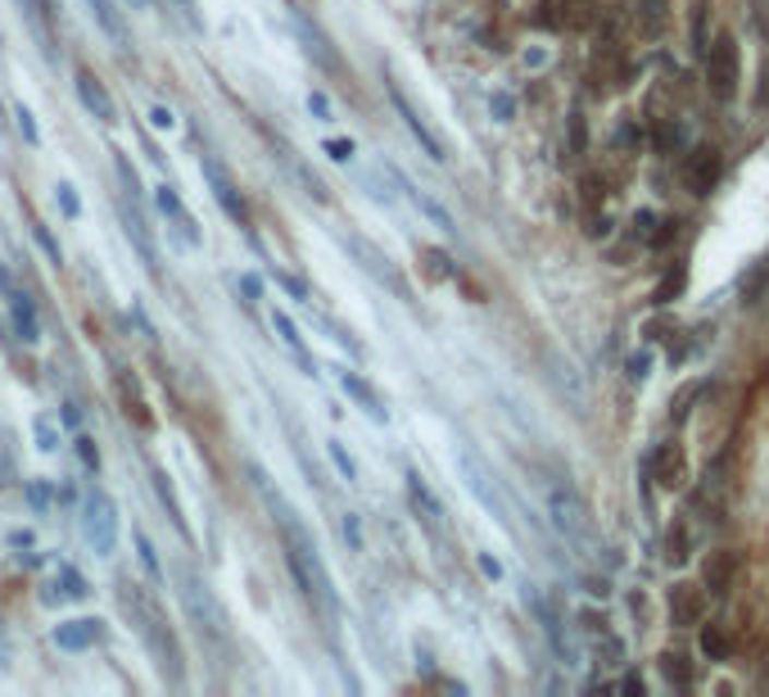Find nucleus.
<instances>
[{
	"label": "nucleus",
	"instance_id": "6ab92c4d",
	"mask_svg": "<svg viewBox=\"0 0 769 697\" xmlns=\"http://www.w3.org/2000/svg\"><path fill=\"white\" fill-rule=\"evenodd\" d=\"M122 231H128V240L136 245L141 263H145L149 272H159V245H154V236H149V227H145V218H141L136 200H132V204H122Z\"/></svg>",
	"mask_w": 769,
	"mask_h": 697
},
{
	"label": "nucleus",
	"instance_id": "a211bd4d",
	"mask_svg": "<svg viewBox=\"0 0 769 697\" xmlns=\"http://www.w3.org/2000/svg\"><path fill=\"white\" fill-rule=\"evenodd\" d=\"M77 100L86 105V113H96L100 123H118V105L109 96V86L91 69H77Z\"/></svg>",
	"mask_w": 769,
	"mask_h": 697
},
{
	"label": "nucleus",
	"instance_id": "f03ea898",
	"mask_svg": "<svg viewBox=\"0 0 769 697\" xmlns=\"http://www.w3.org/2000/svg\"><path fill=\"white\" fill-rule=\"evenodd\" d=\"M543 507H548V521L557 530L575 553H593L598 549V526H593V512L584 503L570 484L562 480H543Z\"/></svg>",
	"mask_w": 769,
	"mask_h": 697
},
{
	"label": "nucleus",
	"instance_id": "7ed1b4c3",
	"mask_svg": "<svg viewBox=\"0 0 769 697\" xmlns=\"http://www.w3.org/2000/svg\"><path fill=\"white\" fill-rule=\"evenodd\" d=\"M122 608H128L132 621L141 625V639L149 644L154 657H159V665H164V671H172V680H177L181 652H177V639H172V629H168V621H164V612H159V602H154L149 593H141L136 585H128V589H122Z\"/></svg>",
	"mask_w": 769,
	"mask_h": 697
},
{
	"label": "nucleus",
	"instance_id": "423d86ee",
	"mask_svg": "<svg viewBox=\"0 0 769 697\" xmlns=\"http://www.w3.org/2000/svg\"><path fill=\"white\" fill-rule=\"evenodd\" d=\"M345 245H349V254H353V263L367 272V277H376V286H385L394 299H398V304H417V299H412V286L404 281V272H398L376 245H372V240H362V236H345Z\"/></svg>",
	"mask_w": 769,
	"mask_h": 697
},
{
	"label": "nucleus",
	"instance_id": "4468645a",
	"mask_svg": "<svg viewBox=\"0 0 769 697\" xmlns=\"http://www.w3.org/2000/svg\"><path fill=\"white\" fill-rule=\"evenodd\" d=\"M648 467H652V476L661 480V490H680V484L688 480V453H684L680 440H661V444L652 448Z\"/></svg>",
	"mask_w": 769,
	"mask_h": 697
},
{
	"label": "nucleus",
	"instance_id": "5fc2aeb1",
	"mask_svg": "<svg viewBox=\"0 0 769 697\" xmlns=\"http://www.w3.org/2000/svg\"><path fill=\"white\" fill-rule=\"evenodd\" d=\"M27 498H33V507H37V512H46V507H50V490H46L41 480L27 484Z\"/></svg>",
	"mask_w": 769,
	"mask_h": 697
},
{
	"label": "nucleus",
	"instance_id": "603ef678",
	"mask_svg": "<svg viewBox=\"0 0 769 697\" xmlns=\"http://www.w3.org/2000/svg\"><path fill=\"white\" fill-rule=\"evenodd\" d=\"M489 109H494L498 123H507V118L516 113V100H512V96H494V100H489Z\"/></svg>",
	"mask_w": 769,
	"mask_h": 697
},
{
	"label": "nucleus",
	"instance_id": "7c9ffc66",
	"mask_svg": "<svg viewBox=\"0 0 769 697\" xmlns=\"http://www.w3.org/2000/svg\"><path fill=\"white\" fill-rule=\"evenodd\" d=\"M661 675L674 684V688H693V661L684 652H665L661 657Z\"/></svg>",
	"mask_w": 769,
	"mask_h": 697
},
{
	"label": "nucleus",
	"instance_id": "c756f323",
	"mask_svg": "<svg viewBox=\"0 0 769 697\" xmlns=\"http://www.w3.org/2000/svg\"><path fill=\"white\" fill-rule=\"evenodd\" d=\"M697 644H701V652H706V661H729V634L720 629V625H701V634H697Z\"/></svg>",
	"mask_w": 769,
	"mask_h": 697
},
{
	"label": "nucleus",
	"instance_id": "ea45409f",
	"mask_svg": "<svg viewBox=\"0 0 769 697\" xmlns=\"http://www.w3.org/2000/svg\"><path fill=\"white\" fill-rule=\"evenodd\" d=\"M55 204L64 208V218H82V200H77V191L69 187V181H59V187H55Z\"/></svg>",
	"mask_w": 769,
	"mask_h": 697
},
{
	"label": "nucleus",
	"instance_id": "864d4df0",
	"mask_svg": "<svg viewBox=\"0 0 769 697\" xmlns=\"http://www.w3.org/2000/svg\"><path fill=\"white\" fill-rule=\"evenodd\" d=\"M756 105L769 109V59L760 64V77H756Z\"/></svg>",
	"mask_w": 769,
	"mask_h": 697
},
{
	"label": "nucleus",
	"instance_id": "680f3d73",
	"mask_svg": "<svg viewBox=\"0 0 769 697\" xmlns=\"http://www.w3.org/2000/svg\"><path fill=\"white\" fill-rule=\"evenodd\" d=\"M10 549H33V534H27V530H14V534H10Z\"/></svg>",
	"mask_w": 769,
	"mask_h": 697
},
{
	"label": "nucleus",
	"instance_id": "c03bdc74",
	"mask_svg": "<svg viewBox=\"0 0 769 697\" xmlns=\"http://www.w3.org/2000/svg\"><path fill=\"white\" fill-rule=\"evenodd\" d=\"M680 141H684V132L674 128V123H665V128H652V145L661 149V155H665V149H680Z\"/></svg>",
	"mask_w": 769,
	"mask_h": 697
},
{
	"label": "nucleus",
	"instance_id": "6e6d98bb",
	"mask_svg": "<svg viewBox=\"0 0 769 697\" xmlns=\"http://www.w3.org/2000/svg\"><path fill=\"white\" fill-rule=\"evenodd\" d=\"M149 123H154V128H159V132H168V128L177 123V118H172V109H164V105H154V109H149Z\"/></svg>",
	"mask_w": 769,
	"mask_h": 697
},
{
	"label": "nucleus",
	"instance_id": "13d9d810",
	"mask_svg": "<svg viewBox=\"0 0 769 697\" xmlns=\"http://www.w3.org/2000/svg\"><path fill=\"white\" fill-rule=\"evenodd\" d=\"M308 109H313V113L322 118V123H331V105H326L322 91H313V96H308Z\"/></svg>",
	"mask_w": 769,
	"mask_h": 697
},
{
	"label": "nucleus",
	"instance_id": "c9c22d12",
	"mask_svg": "<svg viewBox=\"0 0 769 697\" xmlns=\"http://www.w3.org/2000/svg\"><path fill=\"white\" fill-rule=\"evenodd\" d=\"M113 172H118V181H122V191H128V200L141 204V177H136V168L128 164V155H113Z\"/></svg>",
	"mask_w": 769,
	"mask_h": 697
},
{
	"label": "nucleus",
	"instance_id": "e2e57ef3",
	"mask_svg": "<svg viewBox=\"0 0 769 697\" xmlns=\"http://www.w3.org/2000/svg\"><path fill=\"white\" fill-rule=\"evenodd\" d=\"M480 566H484V575H489V580H498V575H503V566H498L494 557H480Z\"/></svg>",
	"mask_w": 769,
	"mask_h": 697
},
{
	"label": "nucleus",
	"instance_id": "39448f33",
	"mask_svg": "<svg viewBox=\"0 0 769 697\" xmlns=\"http://www.w3.org/2000/svg\"><path fill=\"white\" fill-rule=\"evenodd\" d=\"M177 593H181V608H187V616L200 625V634H208V639H223L227 634V616H223V608H218V598L208 593V585L200 580V575L191 570V566H181L177 570Z\"/></svg>",
	"mask_w": 769,
	"mask_h": 697
},
{
	"label": "nucleus",
	"instance_id": "2eb2a0df",
	"mask_svg": "<svg viewBox=\"0 0 769 697\" xmlns=\"http://www.w3.org/2000/svg\"><path fill=\"white\" fill-rule=\"evenodd\" d=\"M385 172L394 177V187H398V191H404V195H408V200H412V204H417V208H421V214H425L430 223H435V227H440L444 236H457V227H453V214H448V208H444L440 200H430V195H425V191L417 187V181H412V177H408L404 168H394V164H385Z\"/></svg>",
	"mask_w": 769,
	"mask_h": 697
},
{
	"label": "nucleus",
	"instance_id": "412c9836",
	"mask_svg": "<svg viewBox=\"0 0 769 697\" xmlns=\"http://www.w3.org/2000/svg\"><path fill=\"white\" fill-rule=\"evenodd\" d=\"M154 204H159V214L164 218H172L177 223V236L187 240V245H200V231H195V223H191V214H187V204H181V195H177V187H154Z\"/></svg>",
	"mask_w": 769,
	"mask_h": 697
},
{
	"label": "nucleus",
	"instance_id": "8fccbe9b",
	"mask_svg": "<svg viewBox=\"0 0 769 697\" xmlns=\"http://www.w3.org/2000/svg\"><path fill=\"white\" fill-rule=\"evenodd\" d=\"M168 5L181 14V19H187L191 27H195V33H200V27H204V19H200V5H195V0H168Z\"/></svg>",
	"mask_w": 769,
	"mask_h": 697
},
{
	"label": "nucleus",
	"instance_id": "bb28decb",
	"mask_svg": "<svg viewBox=\"0 0 769 697\" xmlns=\"http://www.w3.org/2000/svg\"><path fill=\"white\" fill-rule=\"evenodd\" d=\"M91 14H96V23L105 27V33L118 41V46H128V23H122V10L113 5V0H86Z\"/></svg>",
	"mask_w": 769,
	"mask_h": 697
},
{
	"label": "nucleus",
	"instance_id": "dca6fc26",
	"mask_svg": "<svg viewBox=\"0 0 769 697\" xmlns=\"http://www.w3.org/2000/svg\"><path fill=\"white\" fill-rule=\"evenodd\" d=\"M0 290L10 295V322H14V336H19L23 345H37V340H41L37 304H33V299H27L23 290H14V286H10V277H5V272H0Z\"/></svg>",
	"mask_w": 769,
	"mask_h": 697
},
{
	"label": "nucleus",
	"instance_id": "72a5a7b5",
	"mask_svg": "<svg viewBox=\"0 0 769 697\" xmlns=\"http://www.w3.org/2000/svg\"><path fill=\"white\" fill-rule=\"evenodd\" d=\"M55 585H64V598H73V602L91 593V589H86V580H82V575H77L69 562H59V570H55Z\"/></svg>",
	"mask_w": 769,
	"mask_h": 697
},
{
	"label": "nucleus",
	"instance_id": "393cba45",
	"mask_svg": "<svg viewBox=\"0 0 769 697\" xmlns=\"http://www.w3.org/2000/svg\"><path fill=\"white\" fill-rule=\"evenodd\" d=\"M113 385H118V399H122V412H128V417L136 421V426H141V431H149V426H154V417H149V408H145V394H141V385H136V381H132L128 372H118V381H113Z\"/></svg>",
	"mask_w": 769,
	"mask_h": 697
},
{
	"label": "nucleus",
	"instance_id": "de8ad7c7",
	"mask_svg": "<svg viewBox=\"0 0 769 697\" xmlns=\"http://www.w3.org/2000/svg\"><path fill=\"white\" fill-rule=\"evenodd\" d=\"M570 149H575V155H584V145H589V128H584V118L579 113H570Z\"/></svg>",
	"mask_w": 769,
	"mask_h": 697
},
{
	"label": "nucleus",
	"instance_id": "a18cd8bd",
	"mask_svg": "<svg viewBox=\"0 0 769 697\" xmlns=\"http://www.w3.org/2000/svg\"><path fill=\"white\" fill-rule=\"evenodd\" d=\"M77 458H82L86 471H100V448H96L91 435H77Z\"/></svg>",
	"mask_w": 769,
	"mask_h": 697
},
{
	"label": "nucleus",
	"instance_id": "9d476101",
	"mask_svg": "<svg viewBox=\"0 0 769 697\" xmlns=\"http://www.w3.org/2000/svg\"><path fill=\"white\" fill-rule=\"evenodd\" d=\"M706 82L720 100H733L737 91V41L733 37H716L706 46Z\"/></svg>",
	"mask_w": 769,
	"mask_h": 697
},
{
	"label": "nucleus",
	"instance_id": "a878e982",
	"mask_svg": "<svg viewBox=\"0 0 769 697\" xmlns=\"http://www.w3.org/2000/svg\"><path fill=\"white\" fill-rule=\"evenodd\" d=\"M404 480H408V494H412V503L425 512V521H435V526H444V503L435 498V494H430V484L421 480V471H404Z\"/></svg>",
	"mask_w": 769,
	"mask_h": 697
},
{
	"label": "nucleus",
	"instance_id": "09e8293b",
	"mask_svg": "<svg viewBox=\"0 0 769 697\" xmlns=\"http://www.w3.org/2000/svg\"><path fill=\"white\" fill-rule=\"evenodd\" d=\"M421 259L430 263V277H453V263H448V254H440V250H425Z\"/></svg>",
	"mask_w": 769,
	"mask_h": 697
},
{
	"label": "nucleus",
	"instance_id": "f704fd0d",
	"mask_svg": "<svg viewBox=\"0 0 769 697\" xmlns=\"http://www.w3.org/2000/svg\"><path fill=\"white\" fill-rule=\"evenodd\" d=\"M593 652L602 657V665H621V661H625V644H621V639H611L606 629L593 634Z\"/></svg>",
	"mask_w": 769,
	"mask_h": 697
},
{
	"label": "nucleus",
	"instance_id": "9b49d317",
	"mask_svg": "<svg viewBox=\"0 0 769 697\" xmlns=\"http://www.w3.org/2000/svg\"><path fill=\"white\" fill-rule=\"evenodd\" d=\"M200 172H204V181H208V191H213V200H218V208L231 218V223H240V227H250V208H244V200H240V191H236V181H231V172L218 164V159H200Z\"/></svg>",
	"mask_w": 769,
	"mask_h": 697
},
{
	"label": "nucleus",
	"instance_id": "f8f14e48",
	"mask_svg": "<svg viewBox=\"0 0 769 697\" xmlns=\"http://www.w3.org/2000/svg\"><path fill=\"white\" fill-rule=\"evenodd\" d=\"M720 177H724V155L716 145H697L688 164H684V181H688V191L693 195H711L720 187Z\"/></svg>",
	"mask_w": 769,
	"mask_h": 697
},
{
	"label": "nucleus",
	"instance_id": "1a4fd4ad",
	"mask_svg": "<svg viewBox=\"0 0 769 697\" xmlns=\"http://www.w3.org/2000/svg\"><path fill=\"white\" fill-rule=\"evenodd\" d=\"M385 91H389V105H394V113H398V118H404V128H408V132L417 136V145L425 149V159H435V164H444V159H448V145H444V141H440L435 132H430V128H425V118H421V109H417V105H412V100L404 96V86H398V82L389 77V86H385Z\"/></svg>",
	"mask_w": 769,
	"mask_h": 697
},
{
	"label": "nucleus",
	"instance_id": "4d7b16f0",
	"mask_svg": "<svg viewBox=\"0 0 769 697\" xmlns=\"http://www.w3.org/2000/svg\"><path fill=\"white\" fill-rule=\"evenodd\" d=\"M345 539H349V549H362V530H358L353 512H345Z\"/></svg>",
	"mask_w": 769,
	"mask_h": 697
},
{
	"label": "nucleus",
	"instance_id": "4be33fe9",
	"mask_svg": "<svg viewBox=\"0 0 769 697\" xmlns=\"http://www.w3.org/2000/svg\"><path fill=\"white\" fill-rule=\"evenodd\" d=\"M340 385L349 389V399H353V404H362V412H367V417H372V421H381V426H385V421H389V412H385V399H381V389H376L372 381H362L358 372L340 368Z\"/></svg>",
	"mask_w": 769,
	"mask_h": 697
},
{
	"label": "nucleus",
	"instance_id": "bf43d9fd",
	"mask_svg": "<svg viewBox=\"0 0 769 697\" xmlns=\"http://www.w3.org/2000/svg\"><path fill=\"white\" fill-rule=\"evenodd\" d=\"M642 376H648V358L634 353V358H629V381H642Z\"/></svg>",
	"mask_w": 769,
	"mask_h": 697
},
{
	"label": "nucleus",
	"instance_id": "f3484780",
	"mask_svg": "<svg viewBox=\"0 0 769 697\" xmlns=\"http://www.w3.org/2000/svg\"><path fill=\"white\" fill-rule=\"evenodd\" d=\"M100 639H105V621H96V616H77V621L55 625V648H64V652H86Z\"/></svg>",
	"mask_w": 769,
	"mask_h": 697
},
{
	"label": "nucleus",
	"instance_id": "6e6552de",
	"mask_svg": "<svg viewBox=\"0 0 769 697\" xmlns=\"http://www.w3.org/2000/svg\"><path fill=\"white\" fill-rule=\"evenodd\" d=\"M82 534H86V543H91V549H96L100 557L113 553V543H118V507H113V498H109L105 490L86 494V507H82Z\"/></svg>",
	"mask_w": 769,
	"mask_h": 697
},
{
	"label": "nucleus",
	"instance_id": "0e129e2a",
	"mask_svg": "<svg viewBox=\"0 0 769 697\" xmlns=\"http://www.w3.org/2000/svg\"><path fill=\"white\" fill-rule=\"evenodd\" d=\"M132 5H136V10H149V5H154V0H132Z\"/></svg>",
	"mask_w": 769,
	"mask_h": 697
},
{
	"label": "nucleus",
	"instance_id": "c85d7f7f",
	"mask_svg": "<svg viewBox=\"0 0 769 697\" xmlns=\"http://www.w3.org/2000/svg\"><path fill=\"white\" fill-rule=\"evenodd\" d=\"M688 553H693L688 526H684V521H674V526L665 530V562H670V566H684V562H688Z\"/></svg>",
	"mask_w": 769,
	"mask_h": 697
},
{
	"label": "nucleus",
	"instance_id": "a19ab883",
	"mask_svg": "<svg viewBox=\"0 0 769 697\" xmlns=\"http://www.w3.org/2000/svg\"><path fill=\"white\" fill-rule=\"evenodd\" d=\"M276 281L286 286V295H295L299 304H313V290H308V281L303 277H295V272H276Z\"/></svg>",
	"mask_w": 769,
	"mask_h": 697
},
{
	"label": "nucleus",
	"instance_id": "4c0bfd02",
	"mask_svg": "<svg viewBox=\"0 0 769 697\" xmlns=\"http://www.w3.org/2000/svg\"><path fill=\"white\" fill-rule=\"evenodd\" d=\"M326 453H331V462L340 467V476H345L349 484H358V467H353V458H349V448H345L340 440H331V444H326Z\"/></svg>",
	"mask_w": 769,
	"mask_h": 697
},
{
	"label": "nucleus",
	"instance_id": "79ce46f5",
	"mask_svg": "<svg viewBox=\"0 0 769 697\" xmlns=\"http://www.w3.org/2000/svg\"><path fill=\"white\" fill-rule=\"evenodd\" d=\"M33 236H37V245L46 250V259H50L55 267H59V263H64V250H59V240H55V236H50V231H46L41 223H33Z\"/></svg>",
	"mask_w": 769,
	"mask_h": 697
},
{
	"label": "nucleus",
	"instance_id": "aec40b11",
	"mask_svg": "<svg viewBox=\"0 0 769 697\" xmlns=\"http://www.w3.org/2000/svg\"><path fill=\"white\" fill-rule=\"evenodd\" d=\"M733 580H737V557L729 549H716L711 557H706V566H701V589L711 598H724L733 589Z\"/></svg>",
	"mask_w": 769,
	"mask_h": 697
},
{
	"label": "nucleus",
	"instance_id": "cd10ccee",
	"mask_svg": "<svg viewBox=\"0 0 769 697\" xmlns=\"http://www.w3.org/2000/svg\"><path fill=\"white\" fill-rule=\"evenodd\" d=\"M684 286H688V267H684V263H670L665 277H661L657 290H652V304H674V299L684 295Z\"/></svg>",
	"mask_w": 769,
	"mask_h": 697
},
{
	"label": "nucleus",
	"instance_id": "58836bf2",
	"mask_svg": "<svg viewBox=\"0 0 769 697\" xmlns=\"http://www.w3.org/2000/svg\"><path fill=\"white\" fill-rule=\"evenodd\" d=\"M615 145L629 149V155H634V149H642V128L634 123V118H621V128H615Z\"/></svg>",
	"mask_w": 769,
	"mask_h": 697
},
{
	"label": "nucleus",
	"instance_id": "473e14b6",
	"mask_svg": "<svg viewBox=\"0 0 769 697\" xmlns=\"http://www.w3.org/2000/svg\"><path fill=\"white\" fill-rule=\"evenodd\" d=\"M136 553H141V566L149 570V580L154 585H164V566H159V553H154V543L145 530H136Z\"/></svg>",
	"mask_w": 769,
	"mask_h": 697
},
{
	"label": "nucleus",
	"instance_id": "20e7f679",
	"mask_svg": "<svg viewBox=\"0 0 769 697\" xmlns=\"http://www.w3.org/2000/svg\"><path fill=\"white\" fill-rule=\"evenodd\" d=\"M453 458H457V476H461V484H467V494L494 517L503 530H516V521H512V512H507V503H503V494H498V484H494V471L484 467V458L480 453H471V444H457L453 448Z\"/></svg>",
	"mask_w": 769,
	"mask_h": 697
},
{
	"label": "nucleus",
	"instance_id": "2f4dec72",
	"mask_svg": "<svg viewBox=\"0 0 769 697\" xmlns=\"http://www.w3.org/2000/svg\"><path fill=\"white\" fill-rule=\"evenodd\" d=\"M149 480H154V494H159V503L168 507V517H172V526H177L181 534H191V530H187V517H181V503H177V494H172V484H168V476H164V471H154Z\"/></svg>",
	"mask_w": 769,
	"mask_h": 697
},
{
	"label": "nucleus",
	"instance_id": "49530a36",
	"mask_svg": "<svg viewBox=\"0 0 769 697\" xmlns=\"http://www.w3.org/2000/svg\"><path fill=\"white\" fill-rule=\"evenodd\" d=\"M322 149H326L335 164H349V159H353V141H349V136H335V141H326Z\"/></svg>",
	"mask_w": 769,
	"mask_h": 697
},
{
	"label": "nucleus",
	"instance_id": "69168bd1",
	"mask_svg": "<svg viewBox=\"0 0 769 697\" xmlns=\"http://www.w3.org/2000/svg\"><path fill=\"white\" fill-rule=\"evenodd\" d=\"M0 128H5V109H0Z\"/></svg>",
	"mask_w": 769,
	"mask_h": 697
},
{
	"label": "nucleus",
	"instance_id": "5701e85b",
	"mask_svg": "<svg viewBox=\"0 0 769 697\" xmlns=\"http://www.w3.org/2000/svg\"><path fill=\"white\" fill-rule=\"evenodd\" d=\"M272 326H276V336H281V345L290 349V358L299 362V372H303V376H322V372H317V358L308 353V345H303V336H299V326H295L286 313H272Z\"/></svg>",
	"mask_w": 769,
	"mask_h": 697
},
{
	"label": "nucleus",
	"instance_id": "f257e3e1",
	"mask_svg": "<svg viewBox=\"0 0 769 697\" xmlns=\"http://www.w3.org/2000/svg\"><path fill=\"white\" fill-rule=\"evenodd\" d=\"M250 476H254V490H259V494L267 498V507H272L276 530H281L286 566H290V575H295V589L308 598V608H313L326 625H340V593H335V580H331V570H326L322 553H317L313 530H308V526L299 521V512L286 503V494L276 490L272 476H267L263 467H250Z\"/></svg>",
	"mask_w": 769,
	"mask_h": 697
},
{
	"label": "nucleus",
	"instance_id": "ddd939ff",
	"mask_svg": "<svg viewBox=\"0 0 769 697\" xmlns=\"http://www.w3.org/2000/svg\"><path fill=\"white\" fill-rule=\"evenodd\" d=\"M539 616H543V634H548L552 657H557V661L566 665V671H575V665H579V648H575V629L566 625L562 608H557V602H543Z\"/></svg>",
	"mask_w": 769,
	"mask_h": 697
},
{
	"label": "nucleus",
	"instance_id": "052dcab7",
	"mask_svg": "<svg viewBox=\"0 0 769 697\" xmlns=\"http://www.w3.org/2000/svg\"><path fill=\"white\" fill-rule=\"evenodd\" d=\"M240 290L250 295V299H263V281L259 277H240Z\"/></svg>",
	"mask_w": 769,
	"mask_h": 697
},
{
	"label": "nucleus",
	"instance_id": "0eeeda50",
	"mask_svg": "<svg viewBox=\"0 0 769 697\" xmlns=\"http://www.w3.org/2000/svg\"><path fill=\"white\" fill-rule=\"evenodd\" d=\"M286 19H290V33H295V41L303 46V55L313 59V64L322 69V73H345V64H340V55H335V46L326 41V33L317 27V19L308 14L303 5H286Z\"/></svg>",
	"mask_w": 769,
	"mask_h": 697
},
{
	"label": "nucleus",
	"instance_id": "3c124183",
	"mask_svg": "<svg viewBox=\"0 0 769 697\" xmlns=\"http://www.w3.org/2000/svg\"><path fill=\"white\" fill-rule=\"evenodd\" d=\"M634 227H638V236H642V240H648V245H652V236H657V227H661V223L648 214V208H642V214H634Z\"/></svg>",
	"mask_w": 769,
	"mask_h": 697
},
{
	"label": "nucleus",
	"instance_id": "37998d69",
	"mask_svg": "<svg viewBox=\"0 0 769 697\" xmlns=\"http://www.w3.org/2000/svg\"><path fill=\"white\" fill-rule=\"evenodd\" d=\"M33 431H37V448H41V453H55V448H59V431H55L50 417H37Z\"/></svg>",
	"mask_w": 769,
	"mask_h": 697
},
{
	"label": "nucleus",
	"instance_id": "e433bc0d",
	"mask_svg": "<svg viewBox=\"0 0 769 697\" xmlns=\"http://www.w3.org/2000/svg\"><path fill=\"white\" fill-rule=\"evenodd\" d=\"M10 118H14V128L23 132V141H27V145H41V132H37V118H33V109H27V105H14V109H10Z\"/></svg>",
	"mask_w": 769,
	"mask_h": 697
},
{
	"label": "nucleus",
	"instance_id": "b1692460",
	"mask_svg": "<svg viewBox=\"0 0 769 697\" xmlns=\"http://www.w3.org/2000/svg\"><path fill=\"white\" fill-rule=\"evenodd\" d=\"M701 612H706V598L693 585H674L670 589V621L680 625V629H688L693 621H701Z\"/></svg>",
	"mask_w": 769,
	"mask_h": 697
}]
</instances>
